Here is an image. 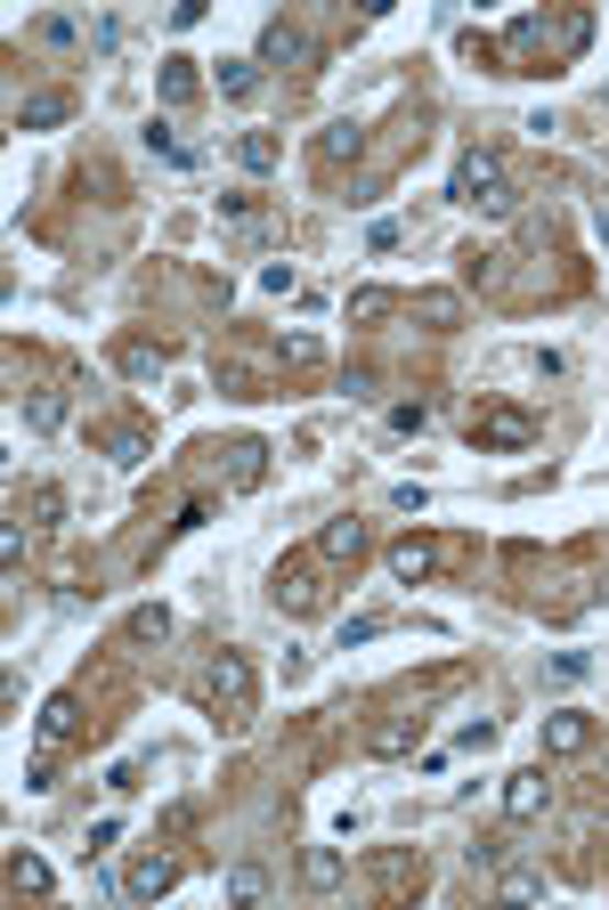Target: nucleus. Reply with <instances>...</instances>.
I'll return each mask as SVG.
<instances>
[{"label":"nucleus","instance_id":"1","mask_svg":"<svg viewBox=\"0 0 609 910\" xmlns=\"http://www.w3.org/2000/svg\"><path fill=\"white\" fill-rule=\"evenodd\" d=\"M455 203H479V212H512V203H520L496 147H472L464 163H455Z\"/></svg>","mask_w":609,"mask_h":910},{"label":"nucleus","instance_id":"2","mask_svg":"<svg viewBox=\"0 0 609 910\" xmlns=\"http://www.w3.org/2000/svg\"><path fill=\"white\" fill-rule=\"evenodd\" d=\"M203 699H212L220 715H252V667H244V651H220L212 658V675H203Z\"/></svg>","mask_w":609,"mask_h":910},{"label":"nucleus","instance_id":"3","mask_svg":"<svg viewBox=\"0 0 609 910\" xmlns=\"http://www.w3.org/2000/svg\"><path fill=\"white\" fill-rule=\"evenodd\" d=\"M171 886H179V854H163V845H146L131 870H122V895L131 902H163Z\"/></svg>","mask_w":609,"mask_h":910},{"label":"nucleus","instance_id":"4","mask_svg":"<svg viewBox=\"0 0 609 910\" xmlns=\"http://www.w3.org/2000/svg\"><path fill=\"white\" fill-rule=\"evenodd\" d=\"M472 440L479 447H536V415L529 407H488V415H472Z\"/></svg>","mask_w":609,"mask_h":910},{"label":"nucleus","instance_id":"5","mask_svg":"<svg viewBox=\"0 0 609 910\" xmlns=\"http://www.w3.org/2000/svg\"><path fill=\"white\" fill-rule=\"evenodd\" d=\"M261 66H318V41H309L301 25H285V16H277V25L261 33Z\"/></svg>","mask_w":609,"mask_h":910},{"label":"nucleus","instance_id":"6","mask_svg":"<svg viewBox=\"0 0 609 910\" xmlns=\"http://www.w3.org/2000/svg\"><path fill=\"white\" fill-rule=\"evenodd\" d=\"M544 748H553V756L594 748V715H585V708H553V715H544Z\"/></svg>","mask_w":609,"mask_h":910},{"label":"nucleus","instance_id":"7","mask_svg":"<svg viewBox=\"0 0 609 910\" xmlns=\"http://www.w3.org/2000/svg\"><path fill=\"white\" fill-rule=\"evenodd\" d=\"M407 309L431 325V334H455V325H464V293H447V285H423V293H407Z\"/></svg>","mask_w":609,"mask_h":910},{"label":"nucleus","instance_id":"8","mask_svg":"<svg viewBox=\"0 0 609 910\" xmlns=\"http://www.w3.org/2000/svg\"><path fill=\"white\" fill-rule=\"evenodd\" d=\"M277 602H285L292 618H309V610H318V602H325V586H318V569H309V562H285V569H277Z\"/></svg>","mask_w":609,"mask_h":910},{"label":"nucleus","instance_id":"9","mask_svg":"<svg viewBox=\"0 0 609 910\" xmlns=\"http://www.w3.org/2000/svg\"><path fill=\"white\" fill-rule=\"evenodd\" d=\"M57 122H74V90H33L16 107V131H57Z\"/></svg>","mask_w":609,"mask_h":910},{"label":"nucleus","instance_id":"10","mask_svg":"<svg viewBox=\"0 0 609 910\" xmlns=\"http://www.w3.org/2000/svg\"><path fill=\"white\" fill-rule=\"evenodd\" d=\"M358 553H366V521H350V512H342V521L318 529V562H358Z\"/></svg>","mask_w":609,"mask_h":910},{"label":"nucleus","instance_id":"11","mask_svg":"<svg viewBox=\"0 0 609 910\" xmlns=\"http://www.w3.org/2000/svg\"><path fill=\"white\" fill-rule=\"evenodd\" d=\"M544 804H553V789H544V773H512V780H503V813H512V821H536Z\"/></svg>","mask_w":609,"mask_h":910},{"label":"nucleus","instance_id":"12","mask_svg":"<svg viewBox=\"0 0 609 910\" xmlns=\"http://www.w3.org/2000/svg\"><path fill=\"white\" fill-rule=\"evenodd\" d=\"M431 569H439V545H431V536L390 545V577H398V586H414V577H431Z\"/></svg>","mask_w":609,"mask_h":910},{"label":"nucleus","instance_id":"13","mask_svg":"<svg viewBox=\"0 0 609 910\" xmlns=\"http://www.w3.org/2000/svg\"><path fill=\"white\" fill-rule=\"evenodd\" d=\"M414 740H423V715H390V723H374V732H366V748L374 756H407Z\"/></svg>","mask_w":609,"mask_h":910},{"label":"nucleus","instance_id":"14","mask_svg":"<svg viewBox=\"0 0 609 910\" xmlns=\"http://www.w3.org/2000/svg\"><path fill=\"white\" fill-rule=\"evenodd\" d=\"M342 870H350L342 845H309V854H301V886H318V895H333V886H342Z\"/></svg>","mask_w":609,"mask_h":910},{"label":"nucleus","instance_id":"15","mask_svg":"<svg viewBox=\"0 0 609 910\" xmlns=\"http://www.w3.org/2000/svg\"><path fill=\"white\" fill-rule=\"evenodd\" d=\"M318 155H325V163H358V155H366V131H358L350 114L325 122V131H318Z\"/></svg>","mask_w":609,"mask_h":910},{"label":"nucleus","instance_id":"16","mask_svg":"<svg viewBox=\"0 0 609 910\" xmlns=\"http://www.w3.org/2000/svg\"><path fill=\"white\" fill-rule=\"evenodd\" d=\"M81 732V708H74V699L66 691H57L49 699V708H41V748H66V740Z\"/></svg>","mask_w":609,"mask_h":910},{"label":"nucleus","instance_id":"17","mask_svg":"<svg viewBox=\"0 0 609 910\" xmlns=\"http://www.w3.org/2000/svg\"><path fill=\"white\" fill-rule=\"evenodd\" d=\"M163 366H171L163 342H122V375H131V382H163Z\"/></svg>","mask_w":609,"mask_h":910},{"label":"nucleus","instance_id":"18","mask_svg":"<svg viewBox=\"0 0 609 910\" xmlns=\"http://www.w3.org/2000/svg\"><path fill=\"white\" fill-rule=\"evenodd\" d=\"M203 98V74L187 66V57H171V66H163V107H196Z\"/></svg>","mask_w":609,"mask_h":910},{"label":"nucleus","instance_id":"19","mask_svg":"<svg viewBox=\"0 0 609 910\" xmlns=\"http://www.w3.org/2000/svg\"><path fill=\"white\" fill-rule=\"evenodd\" d=\"M107 455H114V464H146V455H155V440H146L139 423H114V431H107Z\"/></svg>","mask_w":609,"mask_h":910},{"label":"nucleus","instance_id":"20","mask_svg":"<svg viewBox=\"0 0 609 910\" xmlns=\"http://www.w3.org/2000/svg\"><path fill=\"white\" fill-rule=\"evenodd\" d=\"M139 147H146V155H163V163H196V147H187V138H171V122H146Z\"/></svg>","mask_w":609,"mask_h":910},{"label":"nucleus","instance_id":"21","mask_svg":"<svg viewBox=\"0 0 609 910\" xmlns=\"http://www.w3.org/2000/svg\"><path fill=\"white\" fill-rule=\"evenodd\" d=\"M220 90L228 98H252V90H261V57H220Z\"/></svg>","mask_w":609,"mask_h":910},{"label":"nucleus","instance_id":"22","mask_svg":"<svg viewBox=\"0 0 609 910\" xmlns=\"http://www.w3.org/2000/svg\"><path fill=\"white\" fill-rule=\"evenodd\" d=\"M236 155H244V171H277V155H285V147H277V131H244V138H236Z\"/></svg>","mask_w":609,"mask_h":910},{"label":"nucleus","instance_id":"23","mask_svg":"<svg viewBox=\"0 0 609 910\" xmlns=\"http://www.w3.org/2000/svg\"><path fill=\"white\" fill-rule=\"evenodd\" d=\"M9 886H16V895H49V862H41V854H9Z\"/></svg>","mask_w":609,"mask_h":910},{"label":"nucleus","instance_id":"24","mask_svg":"<svg viewBox=\"0 0 609 910\" xmlns=\"http://www.w3.org/2000/svg\"><path fill=\"white\" fill-rule=\"evenodd\" d=\"M122 634H131V643H163V634H171V610H163V602H139Z\"/></svg>","mask_w":609,"mask_h":910},{"label":"nucleus","instance_id":"25","mask_svg":"<svg viewBox=\"0 0 609 910\" xmlns=\"http://www.w3.org/2000/svg\"><path fill=\"white\" fill-rule=\"evenodd\" d=\"M390 309H407V293H383V285H366V293H350V318H358V325L390 318Z\"/></svg>","mask_w":609,"mask_h":910},{"label":"nucleus","instance_id":"26","mask_svg":"<svg viewBox=\"0 0 609 910\" xmlns=\"http://www.w3.org/2000/svg\"><path fill=\"white\" fill-rule=\"evenodd\" d=\"M228 471H236V488H252L268 471V447L261 440H236V447H228Z\"/></svg>","mask_w":609,"mask_h":910},{"label":"nucleus","instance_id":"27","mask_svg":"<svg viewBox=\"0 0 609 910\" xmlns=\"http://www.w3.org/2000/svg\"><path fill=\"white\" fill-rule=\"evenodd\" d=\"M496 895H503V902H544L553 886H544V870H503V878H496Z\"/></svg>","mask_w":609,"mask_h":910},{"label":"nucleus","instance_id":"28","mask_svg":"<svg viewBox=\"0 0 609 910\" xmlns=\"http://www.w3.org/2000/svg\"><path fill=\"white\" fill-rule=\"evenodd\" d=\"M25 423H33V431H57V423H66V399H57V390H41V399L25 407Z\"/></svg>","mask_w":609,"mask_h":910},{"label":"nucleus","instance_id":"29","mask_svg":"<svg viewBox=\"0 0 609 910\" xmlns=\"http://www.w3.org/2000/svg\"><path fill=\"white\" fill-rule=\"evenodd\" d=\"M374 634H390V618H342V651H358V643H374Z\"/></svg>","mask_w":609,"mask_h":910},{"label":"nucleus","instance_id":"30","mask_svg":"<svg viewBox=\"0 0 609 910\" xmlns=\"http://www.w3.org/2000/svg\"><path fill=\"white\" fill-rule=\"evenodd\" d=\"M41 41H49V49H74V41H81V25H74V16H41V25H33Z\"/></svg>","mask_w":609,"mask_h":910},{"label":"nucleus","instance_id":"31","mask_svg":"<svg viewBox=\"0 0 609 910\" xmlns=\"http://www.w3.org/2000/svg\"><path fill=\"white\" fill-rule=\"evenodd\" d=\"M423 423H431V407H423V399H398V407H390V431H407V440H414Z\"/></svg>","mask_w":609,"mask_h":910},{"label":"nucleus","instance_id":"32","mask_svg":"<svg viewBox=\"0 0 609 910\" xmlns=\"http://www.w3.org/2000/svg\"><path fill=\"white\" fill-rule=\"evenodd\" d=\"M228 895H236V902H261V895H268V878L244 862V870H228Z\"/></svg>","mask_w":609,"mask_h":910},{"label":"nucleus","instance_id":"33","mask_svg":"<svg viewBox=\"0 0 609 910\" xmlns=\"http://www.w3.org/2000/svg\"><path fill=\"white\" fill-rule=\"evenodd\" d=\"M553 675L561 682H585V675H594V651H553Z\"/></svg>","mask_w":609,"mask_h":910},{"label":"nucleus","instance_id":"34","mask_svg":"<svg viewBox=\"0 0 609 910\" xmlns=\"http://www.w3.org/2000/svg\"><path fill=\"white\" fill-rule=\"evenodd\" d=\"M594 41V16H561V57H577Z\"/></svg>","mask_w":609,"mask_h":910},{"label":"nucleus","instance_id":"35","mask_svg":"<svg viewBox=\"0 0 609 910\" xmlns=\"http://www.w3.org/2000/svg\"><path fill=\"white\" fill-rule=\"evenodd\" d=\"M503 854H512V837H479L472 845V870H503Z\"/></svg>","mask_w":609,"mask_h":910},{"label":"nucleus","instance_id":"36","mask_svg":"<svg viewBox=\"0 0 609 910\" xmlns=\"http://www.w3.org/2000/svg\"><path fill=\"white\" fill-rule=\"evenodd\" d=\"M122 845V821H90V845H81V854H114Z\"/></svg>","mask_w":609,"mask_h":910},{"label":"nucleus","instance_id":"37","mask_svg":"<svg viewBox=\"0 0 609 910\" xmlns=\"http://www.w3.org/2000/svg\"><path fill=\"white\" fill-rule=\"evenodd\" d=\"M285 366H318V334H285Z\"/></svg>","mask_w":609,"mask_h":910},{"label":"nucleus","instance_id":"38","mask_svg":"<svg viewBox=\"0 0 609 910\" xmlns=\"http://www.w3.org/2000/svg\"><path fill=\"white\" fill-rule=\"evenodd\" d=\"M203 521H212V496H187V504H179V521H171V529H203Z\"/></svg>","mask_w":609,"mask_h":910},{"label":"nucleus","instance_id":"39","mask_svg":"<svg viewBox=\"0 0 609 910\" xmlns=\"http://www.w3.org/2000/svg\"><path fill=\"white\" fill-rule=\"evenodd\" d=\"M488 740H496V723H488V715H472L464 732H455V748H488Z\"/></svg>","mask_w":609,"mask_h":910},{"label":"nucleus","instance_id":"40","mask_svg":"<svg viewBox=\"0 0 609 910\" xmlns=\"http://www.w3.org/2000/svg\"><path fill=\"white\" fill-rule=\"evenodd\" d=\"M342 390H350V399H383V382H374L366 366H350V375H342Z\"/></svg>","mask_w":609,"mask_h":910},{"label":"nucleus","instance_id":"41","mask_svg":"<svg viewBox=\"0 0 609 910\" xmlns=\"http://www.w3.org/2000/svg\"><path fill=\"white\" fill-rule=\"evenodd\" d=\"M594 228H601V236H609V196H601V203H594Z\"/></svg>","mask_w":609,"mask_h":910}]
</instances>
